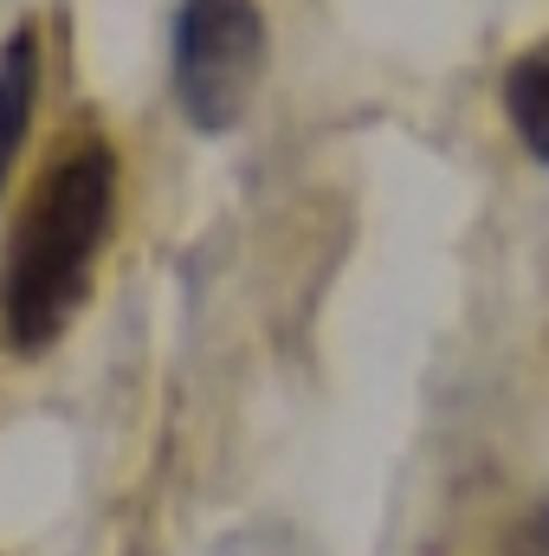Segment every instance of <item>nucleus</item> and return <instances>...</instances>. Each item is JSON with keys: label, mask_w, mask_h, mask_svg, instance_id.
I'll use <instances>...</instances> for the list:
<instances>
[{"label": "nucleus", "mask_w": 549, "mask_h": 556, "mask_svg": "<svg viewBox=\"0 0 549 556\" xmlns=\"http://www.w3.org/2000/svg\"><path fill=\"white\" fill-rule=\"evenodd\" d=\"M111 214H117V155L104 137L72 142L46 181L33 188V201L20 207V227L7 240V266H0V330L20 356L52 350L72 317L91 298L98 253L111 240Z\"/></svg>", "instance_id": "nucleus-1"}, {"label": "nucleus", "mask_w": 549, "mask_h": 556, "mask_svg": "<svg viewBox=\"0 0 549 556\" xmlns=\"http://www.w3.org/2000/svg\"><path fill=\"white\" fill-rule=\"evenodd\" d=\"M266 20L259 0H181L175 13V104L201 137H227L259 85Z\"/></svg>", "instance_id": "nucleus-2"}, {"label": "nucleus", "mask_w": 549, "mask_h": 556, "mask_svg": "<svg viewBox=\"0 0 549 556\" xmlns=\"http://www.w3.org/2000/svg\"><path fill=\"white\" fill-rule=\"evenodd\" d=\"M33 111H39V33L13 26L0 39V188H7V175L26 149Z\"/></svg>", "instance_id": "nucleus-3"}, {"label": "nucleus", "mask_w": 549, "mask_h": 556, "mask_svg": "<svg viewBox=\"0 0 549 556\" xmlns=\"http://www.w3.org/2000/svg\"><path fill=\"white\" fill-rule=\"evenodd\" d=\"M505 117H511L518 142L549 168V39L505 65Z\"/></svg>", "instance_id": "nucleus-4"}, {"label": "nucleus", "mask_w": 549, "mask_h": 556, "mask_svg": "<svg viewBox=\"0 0 549 556\" xmlns=\"http://www.w3.org/2000/svg\"><path fill=\"white\" fill-rule=\"evenodd\" d=\"M505 556H549V498H537V505H531V511L511 525Z\"/></svg>", "instance_id": "nucleus-5"}]
</instances>
